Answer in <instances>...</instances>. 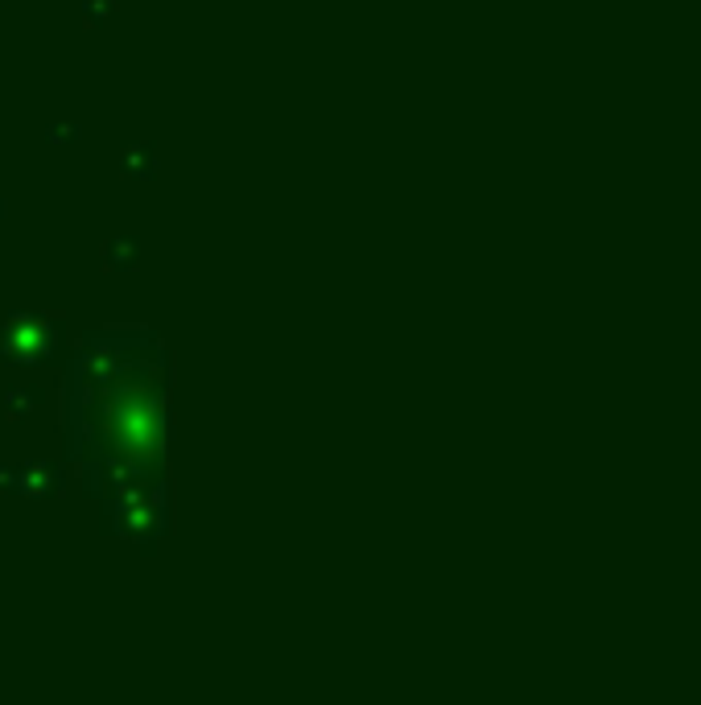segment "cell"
<instances>
[{"mask_svg":"<svg viewBox=\"0 0 701 705\" xmlns=\"http://www.w3.org/2000/svg\"><path fill=\"white\" fill-rule=\"evenodd\" d=\"M66 322L38 318V314H13L0 326V363H46L62 351Z\"/></svg>","mask_w":701,"mask_h":705,"instance_id":"cell-1","label":"cell"},{"mask_svg":"<svg viewBox=\"0 0 701 705\" xmlns=\"http://www.w3.org/2000/svg\"><path fill=\"white\" fill-rule=\"evenodd\" d=\"M66 483L62 466L46 458H25V462H0V491L21 495V499H50Z\"/></svg>","mask_w":701,"mask_h":705,"instance_id":"cell-2","label":"cell"},{"mask_svg":"<svg viewBox=\"0 0 701 705\" xmlns=\"http://www.w3.org/2000/svg\"><path fill=\"white\" fill-rule=\"evenodd\" d=\"M42 400H46V392H42L38 384L9 388V392H5V417H9V421H21V417H29L33 409H38Z\"/></svg>","mask_w":701,"mask_h":705,"instance_id":"cell-3","label":"cell"},{"mask_svg":"<svg viewBox=\"0 0 701 705\" xmlns=\"http://www.w3.org/2000/svg\"><path fill=\"white\" fill-rule=\"evenodd\" d=\"M104 268H108V273H124V268H137V240H132V235L108 240V244H104Z\"/></svg>","mask_w":701,"mask_h":705,"instance_id":"cell-4","label":"cell"},{"mask_svg":"<svg viewBox=\"0 0 701 705\" xmlns=\"http://www.w3.org/2000/svg\"><path fill=\"white\" fill-rule=\"evenodd\" d=\"M120 170H124L132 182H145V178L157 174V157H153L145 145H132V149H124V157H120Z\"/></svg>","mask_w":701,"mask_h":705,"instance_id":"cell-5","label":"cell"},{"mask_svg":"<svg viewBox=\"0 0 701 705\" xmlns=\"http://www.w3.org/2000/svg\"><path fill=\"white\" fill-rule=\"evenodd\" d=\"M83 137V124H46V141L54 145H75Z\"/></svg>","mask_w":701,"mask_h":705,"instance_id":"cell-6","label":"cell"},{"mask_svg":"<svg viewBox=\"0 0 701 705\" xmlns=\"http://www.w3.org/2000/svg\"><path fill=\"white\" fill-rule=\"evenodd\" d=\"M112 5H116V0H83V21L87 25H104L108 13H112Z\"/></svg>","mask_w":701,"mask_h":705,"instance_id":"cell-7","label":"cell"},{"mask_svg":"<svg viewBox=\"0 0 701 705\" xmlns=\"http://www.w3.org/2000/svg\"><path fill=\"white\" fill-rule=\"evenodd\" d=\"M9 215V203H5V194H0V219H5Z\"/></svg>","mask_w":701,"mask_h":705,"instance_id":"cell-8","label":"cell"}]
</instances>
